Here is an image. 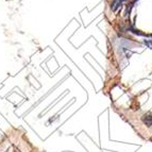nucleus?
I'll list each match as a JSON object with an SVG mask.
<instances>
[{
  "instance_id": "1",
  "label": "nucleus",
  "mask_w": 152,
  "mask_h": 152,
  "mask_svg": "<svg viewBox=\"0 0 152 152\" xmlns=\"http://www.w3.org/2000/svg\"><path fill=\"white\" fill-rule=\"evenodd\" d=\"M126 1H127V0H112L111 10L113 11V12H117L121 7H124Z\"/></svg>"
},
{
  "instance_id": "2",
  "label": "nucleus",
  "mask_w": 152,
  "mask_h": 152,
  "mask_svg": "<svg viewBox=\"0 0 152 152\" xmlns=\"http://www.w3.org/2000/svg\"><path fill=\"white\" fill-rule=\"evenodd\" d=\"M142 121L147 127H152V113H147L142 117Z\"/></svg>"
},
{
  "instance_id": "3",
  "label": "nucleus",
  "mask_w": 152,
  "mask_h": 152,
  "mask_svg": "<svg viewBox=\"0 0 152 152\" xmlns=\"http://www.w3.org/2000/svg\"><path fill=\"white\" fill-rule=\"evenodd\" d=\"M134 5V3L132 2H129L127 5H126V11H124V17L126 18H128L129 17V15H130V12H131V10H132V7Z\"/></svg>"
},
{
  "instance_id": "4",
  "label": "nucleus",
  "mask_w": 152,
  "mask_h": 152,
  "mask_svg": "<svg viewBox=\"0 0 152 152\" xmlns=\"http://www.w3.org/2000/svg\"><path fill=\"white\" fill-rule=\"evenodd\" d=\"M144 44L147 46L148 48L152 49V39H145L144 41Z\"/></svg>"
}]
</instances>
